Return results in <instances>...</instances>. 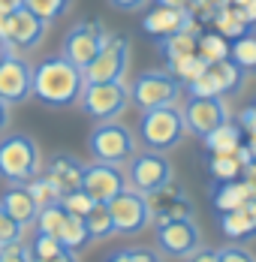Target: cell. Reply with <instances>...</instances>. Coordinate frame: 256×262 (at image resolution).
Masks as SVG:
<instances>
[{"mask_svg":"<svg viewBox=\"0 0 256 262\" xmlns=\"http://www.w3.org/2000/svg\"><path fill=\"white\" fill-rule=\"evenodd\" d=\"M81 88H84V73L63 54H51L33 67V97L49 108L78 105Z\"/></svg>","mask_w":256,"mask_h":262,"instance_id":"cell-1","label":"cell"},{"mask_svg":"<svg viewBox=\"0 0 256 262\" xmlns=\"http://www.w3.org/2000/svg\"><path fill=\"white\" fill-rule=\"evenodd\" d=\"M42 172V151L33 136L6 133L0 139V178L9 184H27Z\"/></svg>","mask_w":256,"mask_h":262,"instance_id":"cell-2","label":"cell"},{"mask_svg":"<svg viewBox=\"0 0 256 262\" xmlns=\"http://www.w3.org/2000/svg\"><path fill=\"white\" fill-rule=\"evenodd\" d=\"M139 136L145 142V148L151 151H172L178 148L187 136V124H184V112L175 105H163V108H148L142 112L139 121Z\"/></svg>","mask_w":256,"mask_h":262,"instance_id":"cell-3","label":"cell"},{"mask_svg":"<svg viewBox=\"0 0 256 262\" xmlns=\"http://www.w3.org/2000/svg\"><path fill=\"white\" fill-rule=\"evenodd\" d=\"M78 108L91 121H118L130 108V88L124 81H84Z\"/></svg>","mask_w":256,"mask_h":262,"instance_id":"cell-4","label":"cell"},{"mask_svg":"<svg viewBox=\"0 0 256 262\" xmlns=\"http://www.w3.org/2000/svg\"><path fill=\"white\" fill-rule=\"evenodd\" d=\"M88 151H91L94 160L124 166V163L139 151V139H136V133L130 130L127 124L100 121V124L91 130V136H88Z\"/></svg>","mask_w":256,"mask_h":262,"instance_id":"cell-5","label":"cell"},{"mask_svg":"<svg viewBox=\"0 0 256 262\" xmlns=\"http://www.w3.org/2000/svg\"><path fill=\"white\" fill-rule=\"evenodd\" d=\"M127 184L133 190L145 193V196H157L160 190H166L172 184V163L163 157V151H136L133 157L127 160Z\"/></svg>","mask_w":256,"mask_h":262,"instance_id":"cell-6","label":"cell"},{"mask_svg":"<svg viewBox=\"0 0 256 262\" xmlns=\"http://www.w3.org/2000/svg\"><path fill=\"white\" fill-rule=\"evenodd\" d=\"M184 91V81L175 79L169 70H148L130 84V103H136L142 112L148 108H163V105H175Z\"/></svg>","mask_w":256,"mask_h":262,"instance_id":"cell-7","label":"cell"},{"mask_svg":"<svg viewBox=\"0 0 256 262\" xmlns=\"http://www.w3.org/2000/svg\"><path fill=\"white\" fill-rule=\"evenodd\" d=\"M109 214L115 220L118 235H139L148 223H154V205L151 196L139 193V190H121L112 202H109Z\"/></svg>","mask_w":256,"mask_h":262,"instance_id":"cell-8","label":"cell"},{"mask_svg":"<svg viewBox=\"0 0 256 262\" xmlns=\"http://www.w3.org/2000/svg\"><path fill=\"white\" fill-rule=\"evenodd\" d=\"M33 97V67L12 49H0V100L9 105Z\"/></svg>","mask_w":256,"mask_h":262,"instance_id":"cell-9","label":"cell"},{"mask_svg":"<svg viewBox=\"0 0 256 262\" xmlns=\"http://www.w3.org/2000/svg\"><path fill=\"white\" fill-rule=\"evenodd\" d=\"M109 39H112V33H109L100 21H81V25L67 30L63 46H60V54H63L67 60H73L78 70H84Z\"/></svg>","mask_w":256,"mask_h":262,"instance_id":"cell-10","label":"cell"},{"mask_svg":"<svg viewBox=\"0 0 256 262\" xmlns=\"http://www.w3.org/2000/svg\"><path fill=\"white\" fill-rule=\"evenodd\" d=\"M202 247V232L193 223V217L157 223V250L169 259H187L193 250Z\"/></svg>","mask_w":256,"mask_h":262,"instance_id":"cell-11","label":"cell"},{"mask_svg":"<svg viewBox=\"0 0 256 262\" xmlns=\"http://www.w3.org/2000/svg\"><path fill=\"white\" fill-rule=\"evenodd\" d=\"M127 70H130V39L127 36H112L81 73H84V81H124Z\"/></svg>","mask_w":256,"mask_h":262,"instance_id":"cell-12","label":"cell"},{"mask_svg":"<svg viewBox=\"0 0 256 262\" xmlns=\"http://www.w3.org/2000/svg\"><path fill=\"white\" fill-rule=\"evenodd\" d=\"M81 190H84L94 202L109 205L121 190H127V172H124L118 163H102V160L84 163V172H81Z\"/></svg>","mask_w":256,"mask_h":262,"instance_id":"cell-13","label":"cell"},{"mask_svg":"<svg viewBox=\"0 0 256 262\" xmlns=\"http://www.w3.org/2000/svg\"><path fill=\"white\" fill-rule=\"evenodd\" d=\"M46 30H49V21H42L36 12H30L27 6L9 12L6 18V42L0 49H12V52H33L42 46L46 39Z\"/></svg>","mask_w":256,"mask_h":262,"instance_id":"cell-14","label":"cell"},{"mask_svg":"<svg viewBox=\"0 0 256 262\" xmlns=\"http://www.w3.org/2000/svg\"><path fill=\"white\" fill-rule=\"evenodd\" d=\"M181 112H184L187 133H193L199 139H205L211 130H217L220 124L229 121V105L223 97H190Z\"/></svg>","mask_w":256,"mask_h":262,"instance_id":"cell-15","label":"cell"},{"mask_svg":"<svg viewBox=\"0 0 256 262\" xmlns=\"http://www.w3.org/2000/svg\"><path fill=\"white\" fill-rule=\"evenodd\" d=\"M184 27H196L193 21V12L190 9H184V6H154L151 12L142 18V30L145 33H151L157 39H163V36H169V33H178Z\"/></svg>","mask_w":256,"mask_h":262,"instance_id":"cell-16","label":"cell"},{"mask_svg":"<svg viewBox=\"0 0 256 262\" xmlns=\"http://www.w3.org/2000/svg\"><path fill=\"white\" fill-rule=\"evenodd\" d=\"M0 205L9 211L22 226L36 223V214H39V202L33 199V193L27 190V184H9L3 193H0Z\"/></svg>","mask_w":256,"mask_h":262,"instance_id":"cell-17","label":"cell"},{"mask_svg":"<svg viewBox=\"0 0 256 262\" xmlns=\"http://www.w3.org/2000/svg\"><path fill=\"white\" fill-rule=\"evenodd\" d=\"M81 172H84V163L70 154H57L49 163V178L60 187V193L81 190Z\"/></svg>","mask_w":256,"mask_h":262,"instance_id":"cell-18","label":"cell"},{"mask_svg":"<svg viewBox=\"0 0 256 262\" xmlns=\"http://www.w3.org/2000/svg\"><path fill=\"white\" fill-rule=\"evenodd\" d=\"M220 229L226 238H250L256 235V199H250L244 208L235 211H223V220H220Z\"/></svg>","mask_w":256,"mask_h":262,"instance_id":"cell-19","label":"cell"},{"mask_svg":"<svg viewBox=\"0 0 256 262\" xmlns=\"http://www.w3.org/2000/svg\"><path fill=\"white\" fill-rule=\"evenodd\" d=\"M208 76L214 79V84H217V94H220V97H229V94H235V91H241L247 70H241L232 57H226V60L208 63Z\"/></svg>","mask_w":256,"mask_h":262,"instance_id":"cell-20","label":"cell"},{"mask_svg":"<svg viewBox=\"0 0 256 262\" xmlns=\"http://www.w3.org/2000/svg\"><path fill=\"white\" fill-rule=\"evenodd\" d=\"M196 42H199V27H184L178 33H169V36L157 39V49L166 60H175V57L196 52Z\"/></svg>","mask_w":256,"mask_h":262,"instance_id":"cell-21","label":"cell"},{"mask_svg":"<svg viewBox=\"0 0 256 262\" xmlns=\"http://www.w3.org/2000/svg\"><path fill=\"white\" fill-rule=\"evenodd\" d=\"M250 199H256V190L247 181H223V187L214 193V205L220 211H235V208H244Z\"/></svg>","mask_w":256,"mask_h":262,"instance_id":"cell-22","label":"cell"},{"mask_svg":"<svg viewBox=\"0 0 256 262\" xmlns=\"http://www.w3.org/2000/svg\"><path fill=\"white\" fill-rule=\"evenodd\" d=\"M202 142H205V151H208V154H235V151L241 148V130L226 121V124H220L217 130L208 133Z\"/></svg>","mask_w":256,"mask_h":262,"instance_id":"cell-23","label":"cell"},{"mask_svg":"<svg viewBox=\"0 0 256 262\" xmlns=\"http://www.w3.org/2000/svg\"><path fill=\"white\" fill-rule=\"evenodd\" d=\"M84 223H88L91 238H97V241H105V238L118 235L115 220H112V214H109V205H102V202H94V208L84 214Z\"/></svg>","mask_w":256,"mask_h":262,"instance_id":"cell-24","label":"cell"},{"mask_svg":"<svg viewBox=\"0 0 256 262\" xmlns=\"http://www.w3.org/2000/svg\"><path fill=\"white\" fill-rule=\"evenodd\" d=\"M57 241L63 244V250H73V253H78V250L91 241V232H88L84 217L70 214V217H67V223H63V229H60V235H57Z\"/></svg>","mask_w":256,"mask_h":262,"instance_id":"cell-25","label":"cell"},{"mask_svg":"<svg viewBox=\"0 0 256 262\" xmlns=\"http://www.w3.org/2000/svg\"><path fill=\"white\" fill-rule=\"evenodd\" d=\"M205 70H208V60H205L199 52L193 54H184V57H175V60H169V73L181 79L184 84H190V81H196L202 76Z\"/></svg>","mask_w":256,"mask_h":262,"instance_id":"cell-26","label":"cell"},{"mask_svg":"<svg viewBox=\"0 0 256 262\" xmlns=\"http://www.w3.org/2000/svg\"><path fill=\"white\" fill-rule=\"evenodd\" d=\"M67 217H70V211L63 208L60 202H49V205H42L39 214H36V232H42V235H60V229H63V223H67Z\"/></svg>","mask_w":256,"mask_h":262,"instance_id":"cell-27","label":"cell"},{"mask_svg":"<svg viewBox=\"0 0 256 262\" xmlns=\"http://www.w3.org/2000/svg\"><path fill=\"white\" fill-rule=\"evenodd\" d=\"M229 57L241 67V70H247V73H256V33H241V36H235L229 46Z\"/></svg>","mask_w":256,"mask_h":262,"instance_id":"cell-28","label":"cell"},{"mask_svg":"<svg viewBox=\"0 0 256 262\" xmlns=\"http://www.w3.org/2000/svg\"><path fill=\"white\" fill-rule=\"evenodd\" d=\"M208 172L217 181H235L238 175H244V163L238 160V154H211Z\"/></svg>","mask_w":256,"mask_h":262,"instance_id":"cell-29","label":"cell"},{"mask_svg":"<svg viewBox=\"0 0 256 262\" xmlns=\"http://www.w3.org/2000/svg\"><path fill=\"white\" fill-rule=\"evenodd\" d=\"M196 52L202 54L208 63H217V60H226L229 57V42H226L223 33H199Z\"/></svg>","mask_w":256,"mask_h":262,"instance_id":"cell-30","label":"cell"},{"mask_svg":"<svg viewBox=\"0 0 256 262\" xmlns=\"http://www.w3.org/2000/svg\"><path fill=\"white\" fill-rule=\"evenodd\" d=\"M214 21H217V27H220V33H223V36H232V39L241 36V33H247V27H250L244 18H241V12H238L235 3H232V6H223V9L214 15Z\"/></svg>","mask_w":256,"mask_h":262,"instance_id":"cell-31","label":"cell"},{"mask_svg":"<svg viewBox=\"0 0 256 262\" xmlns=\"http://www.w3.org/2000/svg\"><path fill=\"white\" fill-rule=\"evenodd\" d=\"M25 6L30 12H36L42 21H57V18H63L67 12H70V6H73V0H25Z\"/></svg>","mask_w":256,"mask_h":262,"instance_id":"cell-32","label":"cell"},{"mask_svg":"<svg viewBox=\"0 0 256 262\" xmlns=\"http://www.w3.org/2000/svg\"><path fill=\"white\" fill-rule=\"evenodd\" d=\"M30 253H33V262H42V259H51V256L63 253V244H60L54 235H42V232H36L33 244H30Z\"/></svg>","mask_w":256,"mask_h":262,"instance_id":"cell-33","label":"cell"},{"mask_svg":"<svg viewBox=\"0 0 256 262\" xmlns=\"http://www.w3.org/2000/svg\"><path fill=\"white\" fill-rule=\"evenodd\" d=\"M12 241H25V226L0 205V244H12Z\"/></svg>","mask_w":256,"mask_h":262,"instance_id":"cell-34","label":"cell"},{"mask_svg":"<svg viewBox=\"0 0 256 262\" xmlns=\"http://www.w3.org/2000/svg\"><path fill=\"white\" fill-rule=\"evenodd\" d=\"M60 205L70 211V214H76V217H84L88 211L94 208V199L84 190H73V193H63L60 196Z\"/></svg>","mask_w":256,"mask_h":262,"instance_id":"cell-35","label":"cell"},{"mask_svg":"<svg viewBox=\"0 0 256 262\" xmlns=\"http://www.w3.org/2000/svg\"><path fill=\"white\" fill-rule=\"evenodd\" d=\"M0 262H33V253H30V247H25L22 241L0 244Z\"/></svg>","mask_w":256,"mask_h":262,"instance_id":"cell-36","label":"cell"},{"mask_svg":"<svg viewBox=\"0 0 256 262\" xmlns=\"http://www.w3.org/2000/svg\"><path fill=\"white\" fill-rule=\"evenodd\" d=\"M217 259L220 262H256V256L247 247L232 244V247H220V250H217Z\"/></svg>","mask_w":256,"mask_h":262,"instance_id":"cell-37","label":"cell"},{"mask_svg":"<svg viewBox=\"0 0 256 262\" xmlns=\"http://www.w3.org/2000/svg\"><path fill=\"white\" fill-rule=\"evenodd\" d=\"M127 253L133 262H163V253L151 247H127Z\"/></svg>","mask_w":256,"mask_h":262,"instance_id":"cell-38","label":"cell"},{"mask_svg":"<svg viewBox=\"0 0 256 262\" xmlns=\"http://www.w3.org/2000/svg\"><path fill=\"white\" fill-rule=\"evenodd\" d=\"M151 0H109V6L112 9H118V12H139V9H145Z\"/></svg>","mask_w":256,"mask_h":262,"instance_id":"cell-39","label":"cell"},{"mask_svg":"<svg viewBox=\"0 0 256 262\" xmlns=\"http://www.w3.org/2000/svg\"><path fill=\"white\" fill-rule=\"evenodd\" d=\"M235 6H238L241 18H244L247 25H256V0H241V3H235Z\"/></svg>","mask_w":256,"mask_h":262,"instance_id":"cell-40","label":"cell"},{"mask_svg":"<svg viewBox=\"0 0 256 262\" xmlns=\"http://www.w3.org/2000/svg\"><path fill=\"white\" fill-rule=\"evenodd\" d=\"M187 259L190 262H220L217 259V250H211V247H199V250H193Z\"/></svg>","mask_w":256,"mask_h":262,"instance_id":"cell-41","label":"cell"},{"mask_svg":"<svg viewBox=\"0 0 256 262\" xmlns=\"http://www.w3.org/2000/svg\"><path fill=\"white\" fill-rule=\"evenodd\" d=\"M25 6V0H0V12H15V9H22Z\"/></svg>","mask_w":256,"mask_h":262,"instance_id":"cell-42","label":"cell"},{"mask_svg":"<svg viewBox=\"0 0 256 262\" xmlns=\"http://www.w3.org/2000/svg\"><path fill=\"white\" fill-rule=\"evenodd\" d=\"M42 262H78V256L73 250H63V253H57V256H51V259H42Z\"/></svg>","mask_w":256,"mask_h":262,"instance_id":"cell-43","label":"cell"},{"mask_svg":"<svg viewBox=\"0 0 256 262\" xmlns=\"http://www.w3.org/2000/svg\"><path fill=\"white\" fill-rule=\"evenodd\" d=\"M6 124H9V103L0 100V133L6 130Z\"/></svg>","mask_w":256,"mask_h":262,"instance_id":"cell-44","label":"cell"},{"mask_svg":"<svg viewBox=\"0 0 256 262\" xmlns=\"http://www.w3.org/2000/svg\"><path fill=\"white\" fill-rule=\"evenodd\" d=\"M105 262H133V259H130L127 250H115V253H109V256H105Z\"/></svg>","mask_w":256,"mask_h":262,"instance_id":"cell-45","label":"cell"},{"mask_svg":"<svg viewBox=\"0 0 256 262\" xmlns=\"http://www.w3.org/2000/svg\"><path fill=\"white\" fill-rule=\"evenodd\" d=\"M157 3H163V6H184V9H190L193 3H199V0H157Z\"/></svg>","mask_w":256,"mask_h":262,"instance_id":"cell-46","label":"cell"},{"mask_svg":"<svg viewBox=\"0 0 256 262\" xmlns=\"http://www.w3.org/2000/svg\"><path fill=\"white\" fill-rule=\"evenodd\" d=\"M6 18H9V15H6V12H0V46L6 42Z\"/></svg>","mask_w":256,"mask_h":262,"instance_id":"cell-47","label":"cell"}]
</instances>
